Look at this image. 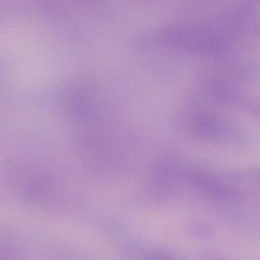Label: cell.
I'll return each instance as SVG.
<instances>
[{
    "instance_id": "6da1fadb",
    "label": "cell",
    "mask_w": 260,
    "mask_h": 260,
    "mask_svg": "<svg viewBox=\"0 0 260 260\" xmlns=\"http://www.w3.org/2000/svg\"><path fill=\"white\" fill-rule=\"evenodd\" d=\"M167 42L191 53L215 54L224 50L225 38L218 30L209 26H182L166 34Z\"/></svg>"
},
{
    "instance_id": "7a4b0ae2",
    "label": "cell",
    "mask_w": 260,
    "mask_h": 260,
    "mask_svg": "<svg viewBox=\"0 0 260 260\" xmlns=\"http://www.w3.org/2000/svg\"><path fill=\"white\" fill-rule=\"evenodd\" d=\"M259 17L253 11L247 9H238L234 12L233 19L235 24L248 31L257 30Z\"/></svg>"
},
{
    "instance_id": "3957f363",
    "label": "cell",
    "mask_w": 260,
    "mask_h": 260,
    "mask_svg": "<svg viewBox=\"0 0 260 260\" xmlns=\"http://www.w3.org/2000/svg\"><path fill=\"white\" fill-rule=\"evenodd\" d=\"M250 1L256 2V3H260V0H250Z\"/></svg>"
},
{
    "instance_id": "277c9868",
    "label": "cell",
    "mask_w": 260,
    "mask_h": 260,
    "mask_svg": "<svg viewBox=\"0 0 260 260\" xmlns=\"http://www.w3.org/2000/svg\"><path fill=\"white\" fill-rule=\"evenodd\" d=\"M260 260V259H259Z\"/></svg>"
}]
</instances>
